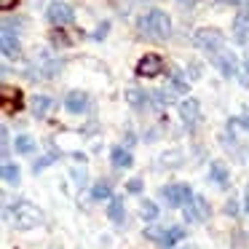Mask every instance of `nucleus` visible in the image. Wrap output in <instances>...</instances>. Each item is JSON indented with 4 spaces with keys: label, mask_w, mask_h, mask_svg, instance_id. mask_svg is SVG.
Instances as JSON below:
<instances>
[{
    "label": "nucleus",
    "mask_w": 249,
    "mask_h": 249,
    "mask_svg": "<svg viewBox=\"0 0 249 249\" xmlns=\"http://www.w3.org/2000/svg\"><path fill=\"white\" fill-rule=\"evenodd\" d=\"M137 24H140L142 33L156 38V40H163V38L172 35V19H169V14H163L161 8H150L145 17H140Z\"/></svg>",
    "instance_id": "nucleus-1"
},
{
    "label": "nucleus",
    "mask_w": 249,
    "mask_h": 249,
    "mask_svg": "<svg viewBox=\"0 0 249 249\" xmlns=\"http://www.w3.org/2000/svg\"><path fill=\"white\" fill-rule=\"evenodd\" d=\"M158 196H161V201L166 206H174V209H185V206L193 201V188H190L188 182H172L166 185V188L158 190Z\"/></svg>",
    "instance_id": "nucleus-2"
},
{
    "label": "nucleus",
    "mask_w": 249,
    "mask_h": 249,
    "mask_svg": "<svg viewBox=\"0 0 249 249\" xmlns=\"http://www.w3.org/2000/svg\"><path fill=\"white\" fill-rule=\"evenodd\" d=\"M145 236L150 238V241H158L163 249H172L177 241H182L185 238V228L179 225H153V228H145Z\"/></svg>",
    "instance_id": "nucleus-3"
},
{
    "label": "nucleus",
    "mask_w": 249,
    "mask_h": 249,
    "mask_svg": "<svg viewBox=\"0 0 249 249\" xmlns=\"http://www.w3.org/2000/svg\"><path fill=\"white\" fill-rule=\"evenodd\" d=\"M40 220H43V214H40V209L35 204H30V201L14 204V225L19 231H30V228L40 225Z\"/></svg>",
    "instance_id": "nucleus-4"
},
{
    "label": "nucleus",
    "mask_w": 249,
    "mask_h": 249,
    "mask_svg": "<svg viewBox=\"0 0 249 249\" xmlns=\"http://www.w3.org/2000/svg\"><path fill=\"white\" fill-rule=\"evenodd\" d=\"M196 46H198L201 51H206V54H220L222 51V46H225V35L220 33V30H214V27H204V30H198L196 33Z\"/></svg>",
    "instance_id": "nucleus-5"
},
{
    "label": "nucleus",
    "mask_w": 249,
    "mask_h": 249,
    "mask_svg": "<svg viewBox=\"0 0 249 249\" xmlns=\"http://www.w3.org/2000/svg\"><path fill=\"white\" fill-rule=\"evenodd\" d=\"M179 118H182L185 129L193 131L196 126H198V121H201V105H198V99H193V97L182 99V102H179Z\"/></svg>",
    "instance_id": "nucleus-6"
},
{
    "label": "nucleus",
    "mask_w": 249,
    "mask_h": 249,
    "mask_svg": "<svg viewBox=\"0 0 249 249\" xmlns=\"http://www.w3.org/2000/svg\"><path fill=\"white\" fill-rule=\"evenodd\" d=\"M46 17H49V22L54 24V27H65V24H72V19H75V14H72V8L67 6V3H49V8H46Z\"/></svg>",
    "instance_id": "nucleus-7"
},
{
    "label": "nucleus",
    "mask_w": 249,
    "mask_h": 249,
    "mask_svg": "<svg viewBox=\"0 0 249 249\" xmlns=\"http://www.w3.org/2000/svg\"><path fill=\"white\" fill-rule=\"evenodd\" d=\"M182 214H185V222H204L209 217V204H206L204 196H193V201L182 209Z\"/></svg>",
    "instance_id": "nucleus-8"
},
{
    "label": "nucleus",
    "mask_w": 249,
    "mask_h": 249,
    "mask_svg": "<svg viewBox=\"0 0 249 249\" xmlns=\"http://www.w3.org/2000/svg\"><path fill=\"white\" fill-rule=\"evenodd\" d=\"M163 72V59L158 54H145L137 62V75L140 78H156Z\"/></svg>",
    "instance_id": "nucleus-9"
},
{
    "label": "nucleus",
    "mask_w": 249,
    "mask_h": 249,
    "mask_svg": "<svg viewBox=\"0 0 249 249\" xmlns=\"http://www.w3.org/2000/svg\"><path fill=\"white\" fill-rule=\"evenodd\" d=\"M212 62H214L217 70H220L225 78H233L238 72V59H236V54H233V51H220V54L212 56Z\"/></svg>",
    "instance_id": "nucleus-10"
},
{
    "label": "nucleus",
    "mask_w": 249,
    "mask_h": 249,
    "mask_svg": "<svg viewBox=\"0 0 249 249\" xmlns=\"http://www.w3.org/2000/svg\"><path fill=\"white\" fill-rule=\"evenodd\" d=\"M233 40L236 43H247L249 40V8H241L233 19Z\"/></svg>",
    "instance_id": "nucleus-11"
},
{
    "label": "nucleus",
    "mask_w": 249,
    "mask_h": 249,
    "mask_svg": "<svg viewBox=\"0 0 249 249\" xmlns=\"http://www.w3.org/2000/svg\"><path fill=\"white\" fill-rule=\"evenodd\" d=\"M22 54V49H19V40H17V35L11 33V27H3V56L6 59H17V56Z\"/></svg>",
    "instance_id": "nucleus-12"
},
{
    "label": "nucleus",
    "mask_w": 249,
    "mask_h": 249,
    "mask_svg": "<svg viewBox=\"0 0 249 249\" xmlns=\"http://www.w3.org/2000/svg\"><path fill=\"white\" fill-rule=\"evenodd\" d=\"M65 107L70 110L72 115H78V113H83V110L89 107V97L83 91H70L65 97Z\"/></svg>",
    "instance_id": "nucleus-13"
},
{
    "label": "nucleus",
    "mask_w": 249,
    "mask_h": 249,
    "mask_svg": "<svg viewBox=\"0 0 249 249\" xmlns=\"http://www.w3.org/2000/svg\"><path fill=\"white\" fill-rule=\"evenodd\" d=\"M110 161H113V166H115V169H129L131 163H134V158H131V153L126 150V147L115 145L113 150H110Z\"/></svg>",
    "instance_id": "nucleus-14"
},
{
    "label": "nucleus",
    "mask_w": 249,
    "mask_h": 249,
    "mask_svg": "<svg viewBox=\"0 0 249 249\" xmlns=\"http://www.w3.org/2000/svg\"><path fill=\"white\" fill-rule=\"evenodd\" d=\"M209 179L214 185H220V188H225V185H228V169H225V163H222V161H212Z\"/></svg>",
    "instance_id": "nucleus-15"
},
{
    "label": "nucleus",
    "mask_w": 249,
    "mask_h": 249,
    "mask_svg": "<svg viewBox=\"0 0 249 249\" xmlns=\"http://www.w3.org/2000/svg\"><path fill=\"white\" fill-rule=\"evenodd\" d=\"M107 217L113 222H124L126 212H124V201H121V196H113L110 198V206H107Z\"/></svg>",
    "instance_id": "nucleus-16"
},
{
    "label": "nucleus",
    "mask_w": 249,
    "mask_h": 249,
    "mask_svg": "<svg viewBox=\"0 0 249 249\" xmlns=\"http://www.w3.org/2000/svg\"><path fill=\"white\" fill-rule=\"evenodd\" d=\"M51 105H54V99H51V97H35V99H33V113H35V118H43V115L51 110Z\"/></svg>",
    "instance_id": "nucleus-17"
},
{
    "label": "nucleus",
    "mask_w": 249,
    "mask_h": 249,
    "mask_svg": "<svg viewBox=\"0 0 249 249\" xmlns=\"http://www.w3.org/2000/svg\"><path fill=\"white\" fill-rule=\"evenodd\" d=\"M35 145H38V142H35L33 137H27V134L17 137V142H14V147H17V153H22V156H30V153L35 150Z\"/></svg>",
    "instance_id": "nucleus-18"
},
{
    "label": "nucleus",
    "mask_w": 249,
    "mask_h": 249,
    "mask_svg": "<svg viewBox=\"0 0 249 249\" xmlns=\"http://www.w3.org/2000/svg\"><path fill=\"white\" fill-rule=\"evenodd\" d=\"M3 182H6V185H19V169H17V163L3 161Z\"/></svg>",
    "instance_id": "nucleus-19"
},
{
    "label": "nucleus",
    "mask_w": 249,
    "mask_h": 249,
    "mask_svg": "<svg viewBox=\"0 0 249 249\" xmlns=\"http://www.w3.org/2000/svg\"><path fill=\"white\" fill-rule=\"evenodd\" d=\"M147 97H150V94L140 91V89H129V91H126V99H129V105H134V107H145Z\"/></svg>",
    "instance_id": "nucleus-20"
},
{
    "label": "nucleus",
    "mask_w": 249,
    "mask_h": 249,
    "mask_svg": "<svg viewBox=\"0 0 249 249\" xmlns=\"http://www.w3.org/2000/svg\"><path fill=\"white\" fill-rule=\"evenodd\" d=\"M91 198L94 201H105V198H113V188L107 182H97L91 188Z\"/></svg>",
    "instance_id": "nucleus-21"
},
{
    "label": "nucleus",
    "mask_w": 249,
    "mask_h": 249,
    "mask_svg": "<svg viewBox=\"0 0 249 249\" xmlns=\"http://www.w3.org/2000/svg\"><path fill=\"white\" fill-rule=\"evenodd\" d=\"M140 217H142V220H147V222L156 220V217H158L156 201H142V204H140Z\"/></svg>",
    "instance_id": "nucleus-22"
},
{
    "label": "nucleus",
    "mask_w": 249,
    "mask_h": 249,
    "mask_svg": "<svg viewBox=\"0 0 249 249\" xmlns=\"http://www.w3.org/2000/svg\"><path fill=\"white\" fill-rule=\"evenodd\" d=\"M172 89H174L177 94H188V81L182 78V72H179L177 67L172 70Z\"/></svg>",
    "instance_id": "nucleus-23"
},
{
    "label": "nucleus",
    "mask_w": 249,
    "mask_h": 249,
    "mask_svg": "<svg viewBox=\"0 0 249 249\" xmlns=\"http://www.w3.org/2000/svg\"><path fill=\"white\" fill-rule=\"evenodd\" d=\"M150 97H153V102H156L158 107H166V105H172V94H169V91H153Z\"/></svg>",
    "instance_id": "nucleus-24"
},
{
    "label": "nucleus",
    "mask_w": 249,
    "mask_h": 249,
    "mask_svg": "<svg viewBox=\"0 0 249 249\" xmlns=\"http://www.w3.org/2000/svg\"><path fill=\"white\" fill-rule=\"evenodd\" d=\"M56 158V153H49V156H43V158H38V161L33 163V172L38 174V172H43L46 166H51V161Z\"/></svg>",
    "instance_id": "nucleus-25"
},
{
    "label": "nucleus",
    "mask_w": 249,
    "mask_h": 249,
    "mask_svg": "<svg viewBox=\"0 0 249 249\" xmlns=\"http://www.w3.org/2000/svg\"><path fill=\"white\" fill-rule=\"evenodd\" d=\"M179 161H182V156L179 153H166V156H161V166H179Z\"/></svg>",
    "instance_id": "nucleus-26"
},
{
    "label": "nucleus",
    "mask_w": 249,
    "mask_h": 249,
    "mask_svg": "<svg viewBox=\"0 0 249 249\" xmlns=\"http://www.w3.org/2000/svg\"><path fill=\"white\" fill-rule=\"evenodd\" d=\"M126 190H129V193H140V190H142V179L140 177L129 179V182H126Z\"/></svg>",
    "instance_id": "nucleus-27"
},
{
    "label": "nucleus",
    "mask_w": 249,
    "mask_h": 249,
    "mask_svg": "<svg viewBox=\"0 0 249 249\" xmlns=\"http://www.w3.org/2000/svg\"><path fill=\"white\" fill-rule=\"evenodd\" d=\"M225 214H231V217H236V214H238V201H236V198H228V204H225Z\"/></svg>",
    "instance_id": "nucleus-28"
},
{
    "label": "nucleus",
    "mask_w": 249,
    "mask_h": 249,
    "mask_svg": "<svg viewBox=\"0 0 249 249\" xmlns=\"http://www.w3.org/2000/svg\"><path fill=\"white\" fill-rule=\"evenodd\" d=\"M107 30H110V22H102V24H99V30L94 33V38H97V40H102L105 35H107Z\"/></svg>",
    "instance_id": "nucleus-29"
},
{
    "label": "nucleus",
    "mask_w": 249,
    "mask_h": 249,
    "mask_svg": "<svg viewBox=\"0 0 249 249\" xmlns=\"http://www.w3.org/2000/svg\"><path fill=\"white\" fill-rule=\"evenodd\" d=\"M220 3H225V6H241V8L249 6V0H220Z\"/></svg>",
    "instance_id": "nucleus-30"
},
{
    "label": "nucleus",
    "mask_w": 249,
    "mask_h": 249,
    "mask_svg": "<svg viewBox=\"0 0 249 249\" xmlns=\"http://www.w3.org/2000/svg\"><path fill=\"white\" fill-rule=\"evenodd\" d=\"M51 40H54V46H67V38L62 33H54V38H51Z\"/></svg>",
    "instance_id": "nucleus-31"
},
{
    "label": "nucleus",
    "mask_w": 249,
    "mask_h": 249,
    "mask_svg": "<svg viewBox=\"0 0 249 249\" xmlns=\"http://www.w3.org/2000/svg\"><path fill=\"white\" fill-rule=\"evenodd\" d=\"M14 6H17V0H0V8H3V11H11Z\"/></svg>",
    "instance_id": "nucleus-32"
},
{
    "label": "nucleus",
    "mask_w": 249,
    "mask_h": 249,
    "mask_svg": "<svg viewBox=\"0 0 249 249\" xmlns=\"http://www.w3.org/2000/svg\"><path fill=\"white\" fill-rule=\"evenodd\" d=\"M236 121H238V124H241V126H244V129H247V131H249V113H244L241 118H236Z\"/></svg>",
    "instance_id": "nucleus-33"
},
{
    "label": "nucleus",
    "mask_w": 249,
    "mask_h": 249,
    "mask_svg": "<svg viewBox=\"0 0 249 249\" xmlns=\"http://www.w3.org/2000/svg\"><path fill=\"white\" fill-rule=\"evenodd\" d=\"M190 78H201V67L198 65H190Z\"/></svg>",
    "instance_id": "nucleus-34"
},
{
    "label": "nucleus",
    "mask_w": 249,
    "mask_h": 249,
    "mask_svg": "<svg viewBox=\"0 0 249 249\" xmlns=\"http://www.w3.org/2000/svg\"><path fill=\"white\" fill-rule=\"evenodd\" d=\"M244 212H249V185H247V190H244Z\"/></svg>",
    "instance_id": "nucleus-35"
}]
</instances>
